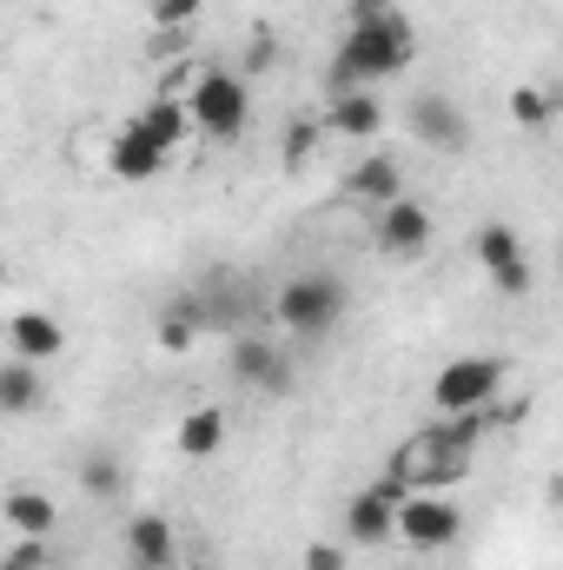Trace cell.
Here are the masks:
<instances>
[{
    "label": "cell",
    "instance_id": "obj_1",
    "mask_svg": "<svg viewBox=\"0 0 563 570\" xmlns=\"http://www.w3.org/2000/svg\"><path fill=\"white\" fill-rule=\"evenodd\" d=\"M412 53H418V33H412V20H398L392 7L372 13V20H352V33H345L338 53H332V87L352 94V87H365V80H392V73L412 67Z\"/></svg>",
    "mask_w": 563,
    "mask_h": 570
},
{
    "label": "cell",
    "instance_id": "obj_2",
    "mask_svg": "<svg viewBox=\"0 0 563 570\" xmlns=\"http://www.w3.org/2000/svg\"><path fill=\"white\" fill-rule=\"evenodd\" d=\"M179 107H186V127H199L206 140H239L246 120H253L246 80H239V73H219V67H199L192 100H179Z\"/></svg>",
    "mask_w": 563,
    "mask_h": 570
},
{
    "label": "cell",
    "instance_id": "obj_3",
    "mask_svg": "<svg viewBox=\"0 0 563 570\" xmlns=\"http://www.w3.org/2000/svg\"><path fill=\"white\" fill-rule=\"evenodd\" d=\"M338 312H345V279H338V273H298V279L279 285V325L298 332V338L332 332Z\"/></svg>",
    "mask_w": 563,
    "mask_h": 570
},
{
    "label": "cell",
    "instance_id": "obj_4",
    "mask_svg": "<svg viewBox=\"0 0 563 570\" xmlns=\"http://www.w3.org/2000/svg\"><path fill=\"white\" fill-rule=\"evenodd\" d=\"M497 392H504V358H484V352L451 358V365L431 379V405H437L444 419H457V412H491Z\"/></svg>",
    "mask_w": 563,
    "mask_h": 570
},
{
    "label": "cell",
    "instance_id": "obj_5",
    "mask_svg": "<svg viewBox=\"0 0 563 570\" xmlns=\"http://www.w3.org/2000/svg\"><path fill=\"white\" fill-rule=\"evenodd\" d=\"M392 538H405L412 551H444V544L464 538V511H457L451 498H418V491H405V504L392 511Z\"/></svg>",
    "mask_w": 563,
    "mask_h": 570
},
{
    "label": "cell",
    "instance_id": "obj_6",
    "mask_svg": "<svg viewBox=\"0 0 563 570\" xmlns=\"http://www.w3.org/2000/svg\"><path fill=\"white\" fill-rule=\"evenodd\" d=\"M226 365H233V379L246 385V392H266V399H285L292 392V365H285V352L273 338H233V352H226Z\"/></svg>",
    "mask_w": 563,
    "mask_h": 570
},
{
    "label": "cell",
    "instance_id": "obj_7",
    "mask_svg": "<svg viewBox=\"0 0 563 570\" xmlns=\"http://www.w3.org/2000/svg\"><path fill=\"white\" fill-rule=\"evenodd\" d=\"M477 259H484V273L497 279V292H504V298H524V292H531V259H524V239H517L504 219L477 226Z\"/></svg>",
    "mask_w": 563,
    "mask_h": 570
},
{
    "label": "cell",
    "instance_id": "obj_8",
    "mask_svg": "<svg viewBox=\"0 0 563 570\" xmlns=\"http://www.w3.org/2000/svg\"><path fill=\"white\" fill-rule=\"evenodd\" d=\"M405 491H412V484H398V478L365 484V491L345 504V538H352V544H385V538H392V511L405 504Z\"/></svg>",
    "mask_w": 563,
    "mask_h": 570
},
{
    "label": "cell",
    "instance_id": "obj_9",
    "mask_svg": "<svg viewBox=\"0 0 563 570\" xmlns=\"http://www.w3.org/2000/svg\"><path fill=\"white\" fill-rule=\"evenodd\" d=\"M405 127H412L424 146H437V153H464V146H471V120H464V107H457L451 94H418V100L405 107Z\"/></svg>",
    "mask_w": 563,
    "mask_h": 570
},
{
    "label": "cell",
    "instance_id": "obj_10",
    "mask_svg": "<svg viewBox=\"0 0 563 570\" xmlns=\"http://www.w3.org/2000/svg\"><path fill=\"white\" fill-rule=\"evenodd\" d=\"M424 246H431V213H424L418 199H385V213H378V253L418 259Z\"/></svg>",
    "mask_w": 563,
    "mask_h": 570
},
{
    "label": "cell",
    "instance_id": "obj_11",
    "mask_svg": "<svg viewBox=\"0 0 563 570\" xmlns=\"http://www.w3.org/2000/svg\"><path fill=\"white\" fill-rule=\"evenodd\" d=\"M7 345H13V358L47 365V358H60L67 332H60V318H47V312H20V318L7 325Z\"/></svg>",
    "mask_w": 563,
    "mask_h": 570
},
{
    "label": "cell",
    "instance_id": "obj_12",
    "mask_svg": "<svg viewBox=\"0 0 563 570\" xmlns=\"http://www.w3.org/2000/svg\"><path fill=\"white\" fill-rule=\"evenodd\" d=\"M127 134H134V140H146V146H152V153H172V146L186 140V134H192V127H186V107H179V100H166V94H159V100H152V107H140V114H134V120H127Z\"/></svg>",
    "mask_w": 563,
    "mask_h": 570
},
{
    "label": "cell",
    "instance_id": "obj_13",
    "mask_svg": "<svg viewBox=\"0 0 563 570\" xmlns=\"http://www.w3.org/2000/svg\"><path fill=\"white\" fill-rule=\"evenodd\" d=\"M172 524L159 518V511H140L134 524H127V558H134V570H166L172 564Z\"/></svg>",
    "mask_w": 563,
    "mask_h": 570
},
{
    "label": "cell",
    "instance_id": "obj_14",
    "mask_svg": "<svg viewBox=\"0 0 563 570\" xmlns=\"http://www.w3.org/2000/svg\"><path fill=\"white\" fill-rule=\"evenodd\" d=\"M345 193H352V199H378V206H385V199H405L398 159H392V153H372V159H358V166H352V179H345Z\"/></svg>",
    "mask_w": 563,
    "mask_h": 570
},
{
    "label": "cell",
    "instance_id": "obj_15",
    "mask_svg": "<svg viewBox=\"0 0 563 570\" xmlns=\"http://www.w3.org/2000/svg\"><path fill=\"white\" fill-rule=\"evenodd\" d=\"M40 399H47V385H40V365H27V358H7V365H0V412H7V419H27Z\"/></svg>",
    "mask_w": 563,
    "mask_h": 570
},
{
    "label": "cell",
    "instance_id": "obj_16",
    "mask_svg": "<svg viewBox=\"0 0 563 570\" xmlns=\"http://www.w3.org/2000/svg\"><path fill=\"white\" fill-rule=\"evenodd\" d=\"M53 518H60V511H53V498H47V491H27V484H20V491H7V524H13L20 538H47V531H53Z\"/></svg>",
    "mask_w": 563,
    "mask_h": 570
},
{
    "label": "cell",
    "instance_id": "obj_17",
    "mask_svg": "<svg viewBox=\"0 0 563 570\" xmlns=\"http://www.w3.org/2000/svg\"><path fill=\"white\" fill-rule=\"evenodd\" d=\"M378 120H385V114H378V100H372L365 87H352V94H338V100H332V120H325V127H338V134L365 140V134H378Z\"/></svg>",
    "mask_w": 563,
    "mask_h": 570
},
{
    "label": "cell",
    "instance_id": "obj_18",
    "mask_svg": "<svg viewBox=\"0 0 563 570\" xmlns=\"http://www.w3.org/2000/svg\"><path fill=\"white\" fill-rule=\"evenodd\" d=\"M219 444H226V412H219V405L186 412V425H179V451H186V458H213Z\"/></svg>",
    "mask_w": 563,
    "mask_h": 570
},
{
    "label": "cell",
    "instance_id": "obj_19",
    "mask_svg": "<svg viewBox=\"0 0 563 570\" xmlns=\"http://www.w3.org/2000/svg\"><path fill=\"white\" fill-rule=\"evenodd\" d=\"M107 166H113V179H159V166H166V153H152L146 140H134V134H120L113 140V153H107Z\"/></svg>",
    "mask_w": 563,
    "mask_h": 570
},
{
    "label": "cell",
    "instance_id": "obj_20",
    "mask_svg": "<svg viewBox=\"0 0 563 570\" xmlns=\"http://www.w3.org/2000/svg\"><path fill=\"white\" fill-rule=\"evenodd\" d=\"M120 484H127V478H120V458H113L107 444H93V451L80 458V491H87V498H120Z\"/></svg>",
    "mask_w": 563,
    "mask_h": 570
},
{
    "label": "cell",
    "instance_id": "obj_21",
    "mask_svg": "<svg viewBox=\"0 0 563 570\" xmlns=\"http://www.w3.org/2000/svg\"><path fill=\"white\" fill-rule=\"evenodd\" d=\"M312 153H318V120H292V127H285V140H279V159L298 173Z\"/></svg>",
    "mask_w": 563,
    "mask_h": 570
},
{
    "label": "cell",
    "instance_id": "obj_22",
    "mask_svg": "<svg viewBox=\"0 0 563 570\" xmlns=\"http://www.w3.org/2000/svg\"><path fill=\"white\" fill-rule=\"evenodd\" d=\"M511 114H517V127H551V94L517 87V94H511Z\"/></svg>",
    "mask_w": 563,
    "mask_h": 570
},
{
    "label": "cell",
    "instance_id": "obj_23",
    "mask_svg": "<svg viewBox=\"0 0 563 570\" xmlns=\"http://www.w3.org/2000/svg\"><path fill=\"white\" fill-rule=\"evenodd\" d=\"M199 7H206V0H152V20H159L166 33H179V27L199 20Z\"/></svg>",
    "mask_w": 563,
    "mask_h": 570
},
{
    "label": "cell",
    "instance_id": "obj_24",
    "mask_svg": "<svg viewBox=\"0 0 563 570\" xmlns=\"http://www.w3.org/2000/svg\"><path fill=\"white\" fill-rule=\"evenodd\" d=\"M0 570H47V538H20V544L0 558Z\"/></svg>",
    "mask_w": 563,
    "mask_h": 570
},
{
    "label": "cell",
    "instance_id": "obj_25",
    "mask_svg": "<svg viewBox=\"0 0 563 570\" xmlns=\"http://www.w3.org/2000/svg\"><path fill=\"white\" fill-rule=\"evenodd\" d=\"M305 570H345V544H305Z\"/></svg>",
    "mask_w": 563,
    "mask_h": 570
},
{
    "label": "cell",
    "instance_id": "obj_26",
    "mask_svg": "<svg viewBox=\"0 0 563 570\" xmlns=\"http://www.w3.org/2000/svg\"><path fill=\"white\" fill-rule=\"evenodd\" d=\"M392 0H352V20H372V13H385Z\"/></svg>",
    "mask_w": 563,
    "mask_h": 570
},
{
    "label": "cell",
    "instance_id": "obj_27",
    "mask_svg": "<svg viewBox=\"0 0 563 570\" xmlns=\"http://www.w3.org/2000/svg\"><path fill=\"white\" fill-rule=\"evenodd\" d=\"M166 570H179V564H166Z\"/></svg>",
    "mask_w": 563,
    "mask_h": 570
}]
</instances>
